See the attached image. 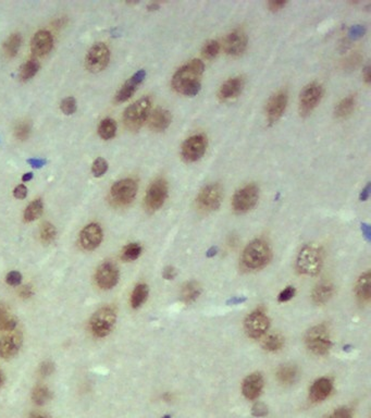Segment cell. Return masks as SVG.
Here are the masks:
<instances>
[{
    "mask_svg": "<svg viewBox=\"0 0 371 418\" xmlns=\"http://www.w3.org/2000/svg\"><path fill=\"white\" fill-rule=\"evenodd\" d=\"M3 382H4V376H3V373L0 371V387H2Z\"/></svg>",
    "mask_w": 371,
    "mask_h": 418,
    "instance_id": "be15d7a7",
    "label": "cell"
},
{
    "mask_svg": "<svg viewBox=\"0 0 371 418\" xmlns=\"http://www.w3.org/2000/svg\"><path fill=\"white\" fill-rule=\"evenodd\" d=\"M33 289L31 286H24L21 288L20 290V296L22 297V299H30V297L33 295Z\"/></svg>",
    "mask_w": 371,
    "mask_h": 418,
    "instance_id": "db71d44e",
    "label": "cell"
},
{
    "mask_svg": "<svg viewBox=\"0 0 371 418\" xmlns=\"http://www.w3.org/2000/svg\"><path fill=\"white\" fill-rule=\"evenodd\" d=\"M28 418H51V417L42 413H39V412H32Z\"/></svg>",
    "mask_w": 371,
    "mask_h": 418,
    "instance_id": "91938a15",
    "label": "cell"
},
{
    "mask_svg": "<svg viewBox=\"0 0 371 418\" xmlns=\"http://www.w3.org/2000/svg\"><path fill=\"white\" fill-rule=\"evenodd\" d=\"M31 133V123L26 121V120H22V121H19L14 127V136H16L20 141H24L28 136H30Z\"/></svg>",
    "mask_w": 371,
    "mask_h": 418,
    "instance_id": "b9f144b4",
    "label": "cell"
},
{
    "mask_svg": "<svg viewBox=\"0 0 371 418\" xmlns=\"http://www.w3.org/2000/svg\"><path fill=\"white\" fill-rule=\"evenodd\" d=\"M247 42L248 38L246 33L242 28H237L226 35L223 41V49L226 55L239 57L246 51Z\"/></svg>",
    "mask_w": 371,
    "mask_h": 418,
    "instance_id": "e0dca14e",
    "label": "cell"
},
{
    "mask_svg": "<svg viewBox=\"0 0 371 418\" xmlns=\"http://www.w3.org/2000/svg\"><path fill=\"white\" fill-rule=\"evenodd\" d=\"M289 103V94L285 89H281L276 91L269 98V101L266 106V113L267 119L270 124H273L276 121H279L285 109L288 107Z\"/></svg>",
    "mask_w": 371,
    "mask_h": 418,
    "instance_id": "9a60e30c",
    "label": "cell"
},
{
    "mask_svg": "<svg viewBox=\"0 0 371 418\" xmlns=\"http://www.w3.org/2000/svg\"><path fill=\"white\" fill-rule=\"evenodd\" d=\"M149 290L145 283H140L134 288L133 293L131 295V306L133 308H140L144 304L148 297Z\"/></svg>",
    "mask_w": 371,
    "mask_h": 418,
    "instance_id": "d6a6232c",
    "label": "cell"
},
{
    "mask_svg": "<svg viewBox=\"0 0 371 418\" xmlns=\"http://www.w3.org/2000/svg\"><path fill=\"white\" fill-rule=\"evenodd\" d=\"M39 70V62L36 59H31L26 61L24 65L21 67L20 70V79L21 81L26 82L31 80L32 77L38 72Z\"/></svg>",
    "mask_w": 371,
    "mask_h": 418,
    "instance_id": "d590c367",
    "label": "cell"
},
{
    "mask_svg": "<svg viewBox=\"0 0 371 418\" xmlns=\"http://www.w3.org/2000/svg\"><path fill=\"white\" fill-rule=\"evenodd\" d=\"M284 346V338L281 335H270L262 341V348L268 352H277Z\"/></svg>",
    "mask_w": 371,
    "mask_h": 418,
    "instance_id": "8d00e7d4",
    "label": "cell"
},
{
    "mask_svg": "<svg viewBox=\"0 0 371 418\" xmlns=\"http://www.w3.org/2000/svg\"><path fill=\"white\" fill-rule=\"evenodd\" d=\"M221 49V45L218 40H209L207 41L202 49V55L205 59L211 60L215 59L216 57L219 55Z\"/></svg>",
    "mask_w": 371,
    "mask_h": 418,
    "instance_id": "ab89813d",
    "label": "cell"
},
{
    "mask_svg": "<svg viewBox=\"0 0 371 418\" xmlns=\"http://www.w3.org/2000/svg\"><path fill=\"white\" fill-rule=\"evenodd\" d=\"M298 377V370L294 365H283L276 371V378L282 385L294 384Z\"/></svg>",
    "mask_w": 371,
    "mask_h": 418,
    "instance_id": "f546056e",
    "label": "cell"
},
{
    "mask_svg": "<svg viewBox=\"0 0 371 418\" xmlns=\"http://www.w3.org/2000/svg\"><path fill=\"white\" fill-rule=\"evenodd\" d=\"M21 44H22V36L20 34L14 33L7 38V40L4 42V54L7 58H13L16 57L18 52L20 51Z\"/></svg>",
    "mask_w": 371,
    "mask_h": 418,
    "instance_id": "4dcf8cb0",
    "label": "cell"
},
{
    "mask_svg": "<svg viewBox=\"0 0 371 418\" xmlns=\"http://www.w3.org/2000/svg\"><path fill=\"white\" fill-rule=\"evenodd\" d=\"M120 278L119 268L111 261H105L97 268L95 279L98 287L103 290H110L115 288Z\"/></svg>",
    "mask_w": 371,
    "mask_h": 418,
    "instance_id": "2e32d148",
    "label": "cell"
},
{
    "mask_svg": "<svg viewBox=\"0 0 371 418\" xmlns=\"http://www.w3.org/2000/svg\"><path fill=\"white\" fill-rule=\"evenodd\" d=\"M39 236L41 242L44 244L48 245L53 243L57 237V230L55 228V225L51 222H44L40 226Z\"/></svg>",
    "mask_w": 371,
    "mask_h": 418,
    "instance_id": "f35d334b",
    "label": "cell"
},
{
    "mask_svg": "<svg viewBox=\"0 0 371 418\" xmlns=\"http://www.w3.org/2000/svg\"><path fill=\"white\" fill-rule=\"evenodd\" d=\"M172 121V116L169 110L163 108H156L148 117V126L154 132H163L167 130Z\"/></svg>",
    "mask_w": 371,
    "mask_h": 418,
    "instance_id": "cb8c5ba5",
    "label": "cell"
},
{
    "mask_svg": "<svg viewBox=\"0 0 371 418\" xmlns=\"http://www.w3.org/2000/svg\"><path fill=\"white\" fill-rule=\"evenodd\" d=\"M362 75H363V80H365V82L367 83V84H369L370 83V68L369 67H366L365 69H363V71H362Z\"/></svg>",
    "mask_w": 371,
    "mask_h": 418,
    "instance_id": "6f0895ef",
    "label": "cell"
},
{
    "mask_svg": "<svg viewBox=\"0 0 371 418\" xmlns=\"http://www.w3.org/2000/svg\"><path fill=\"white\" fill-rule=\"evenodd\" d=\"M142 254V246L138 243L127 244L122 252V259L125 261H133L137 259Z\"/></svg>",
    "mask_w": 371,
    "mask_h": 418,
    "instance_id": "60d3db41",
    "label": "cell"
},
{
    "mask_svg": "<svg viewBox=\"0 0 371 418\" xmlns=\"http://www.w3.org/2000/svg\"><path fill=\"white\" fill-rule=\"evenodd\" d=\"M103 241V230L97 223H89L80 233V244L84 250L94 251Z\"/></svg>",
    "mask_w": 371,
    "mask_h": 418,
    "instance_id": "ac0fdd59",
    "label": "cell"
},
{
    "mask_svg": "<svg viewBox=\"0 0 371 418\" xmlns=\"http://www.w3.org/2000/svg\"><path fill=\"white\" fill-rule=\"evenodd\" d=\"M295 295V289L293 287H288L287 289H284L283 291L280 293L279 297H277V300L281 303L284 302H288L290 300H292Z\"/></svg>",
    "mask_w": 371,
    "mask_h": 418,
    "instance_id": "c3c4849f",
    "label": "cell"
},
{
    "mask_svg": "<svg viewBox=\"0 0 371 418\" xmlns=\"http://www.w3.org/2000/svg\"><path fill=\"white\" fill-rule=\"evenodd\" d=\"M152 112V98L145 96L125 109L123 113V122L125 127L130 131H138L147 122Z\"/></svg>",
    "mask_w": 371,
    "mask_h": 418,
    "instance_id": "277c9868",
    "label": "cell"
},
{
    "mask_svg": "<svg viewBox=\"0 0 371 418\" xmlns=\"http://www.w3.org/2000/svg\"><path fill=\"white\" fill-rule=\"evenodd\" d=\"M370 288H371V274H370V271H366L365 273H362L360 275L355 286L356 297H357V300L361 304H367L370 301V297H371Z\"/></svg>",
    "mask_w": 371,
    "mask_h": 418,
    "instance_id": "4316f807",
    "label": "cell"
},
{
    "mask_svg": "<svg viewBox=\"0 0 371 418\" xmlns=\"http://www.w3.org/2000/svg\"><path fill=\"white\" fill-rule=\"evenodd\" d=\"M370 185L368 184V185L363 189L362 191H361V195H360V200L361 201H366V200H368V197H369V194H370Z\"/></svg>",
    "mask_w": 371,
    "mask_h": 418,
    "instance_id": "9f6ffc18",
    "label": "cell"
},
{
    "mask_svg": "<svg viewBox=\"0 0 371 418\" xmlns=\"http://www.w3.org/2000/svg\"><path fill=\"white\" fill-rule=\"evenodd\" d=\"M163 418H170V416H165Z\"/></svg>",
    "mask_w": 371,
    "mask_h": 418,
    "instance_id": "e7e4bbea",
    "label": "cell"
},
{
    "mask_svg": "<svg viewBox=\"0 0 371 418\" xmlns=\"http://www.w3.org/2000/svg\"><path fill=\"white\" fill-rule=\"evenodd\" d=\"M23 343V337L20 332L11 331L9 335L0 338V358L9 359L16 356Z\"/></svg>",
    "mask_w": 371,
    "mask_h": 418,
    "instance_id": "d6986e66",
    "label": "cell"
},
{
    "mask_svg": "<svg viewBox=\"0 0 371 418\" xmlns=\"http://www.w3.org/2000/svg\"><path fill=\"white\" fill-rule=\"evenodd\" d=\"M32 176H33V174H32V173H27V174H25V175L23 176V181L31 180V179H32Z\"/></svg>",
    "mask_w": 371,
    "mask_h": 418,
    "instance_id": "6125c7cd",
    "label": "cell"
},
{
    "mask_svg": "<svg viewBox=\"0 0 371 418\" xmlns=\"http://www.w3.org/2000/svg\"><path fill=\"white\" fill-rule=\"evenodd\" d=\"M13 195L16 198H18V200H24L27 195L26 187L23 185V184H20V185H18L16 189H14Z\"/></svg>",
    "mask_w": 371,
    "mask_h": 418,
    "instance_id": "816d5d0a",
    "label": "cell"
},
{
    "mask_svg": "<svg viewBox=\"0 0 371 418\" xmlns=\"http://www.w3.org/2000/svg\"><path fill=\"white\" fill-rule=\"evenodd\" d=\"M145 76H146L145 70L137 71V72L135 73L132 77H130V79L124 83L123 86L119 89V91L116 95V102L124 103L128 101V99L134 95L135 91H136L138 85L144 81Z\"/></svg>",
    "mask_w": 371,
    "mask_h": 418,
    "instance_id": "603a6c76",
    "label": "cell"
},
{
    "mask_svg": "<svg viewBox=\"0 0 371 418\" xmlns=\"http://www.w3.org/2000/svg\"><path fill=\"white\" fill-rule=\"evenodd\" d=\"M223 198V190L219 183H211L206 185L198 193L195 205L196 209L202 214H209L219 209Z\"/></svg>",
    "mask_w": 371,
    "mask_h": 418,
    "instance_id": "8992f818",
    "label": "cell"
},
{
    "mask_svg": "<svg viewBox=\"0 0 371 418\" xmlns=\"http://www.w3.org/2000/svg\"><path fill=\"white\" fill-rule=\"evenodd\" d=\"M17 318L10 314L4 304H0V331H13L17 327Z\"/></svg>",
    "mask_w": 371,
    "mask_h": 418,
    "instance_id": "1f68e13d",
    "label": "cell"
},
{
    "mask_svg": "<svg viewBox=\"0 0 371 418\" xmlns=\"http://www.w3.org/2000/svg\"><path fill=\"white\" fill-rule=\"evenodd\" d=\"M244 79L243 76H234L231 79L226 80L218 91V97L221 102L231 101V99L237 98L244 88Z\"/></svg>",
    "mask_w": 371,
    "mask_h": 418,
    "instance_id": "ffe728a7",
    "label": "cell"
},
{
    "mask_svg": "<svg viewBox=\"0 0 371 418\" xmlns=\"http://www.w3.org/2000/svg\"><path fill=\"white\" fill-rule=\"evenodd\" d=\"M32 399L37 405H44L52 399V392L45 386H37L33 390Z\"/></svg>",
    "mask_w": 371,
    "mask_h": 418,
    "instance_id": "74e56055",
    "label": "cell"
},
{
    "mask_svg": "<svg viewBox=\"0 0 371 418\" xmlns=\"http://www.w3.org/2000/svg\"><path fill=\"white\" fill-rule=\"evenodd\" d=\"M44 210V204H42L40 198L34 200L24 210V220L26 222H32L38 219Z\"/></svg>",
    "mask_w": 371,
    "mask_h": 418,
    "instance_id": "836d02e7",
    "label": "cell"
},
{
    "mask_svg": "<svg viewBox=\"0 0 371 418\" xmlns=\"http://www.w3.org/2000/svg\"><path fill=\"white\" fill-rule=\"evenodd\" d=\"M117 322V310L112 306H106L98 309L92 315L89 321V327L92 335L97 338H105L115 328Z\"/></svg>",
    "mask_w": 371,
    "mask_h": 418,
    "instance_id": "52a82bcc",
    "label": "cell"
},
{
    "mask_svg": "<svg viewBox=\"0 0 371 418\" xmlns=\"http://www.w3.org/2000/svg\"><path fill=\"white\" fill-rule=\"evenodd\" d=\"M353 414L352 410L348 407H340L334 410L332 414H330L327 418H352Z\"/></svg>",
    "mask_w": 371,
    "mask_h": 418,
    "instance_id": "bcb514c9",
    "label": "cell"
},
{
    "mask_svg": "<svg viewBox=\"0 0 371 418\" xmlns=\"http://www.w3.org/2000/svg\"><path fill=\"white\" fill-rule=\"evenodd\" d=\"M6 281L9 286L18 287L21 283V281H22V274H21L19 271H10L8 274H7Z\"/></svg>",
    "mask_w": 371,
    "mask_h": 418,
    "instance_id": "7dc6e473",
    "label": "cell"
},
{
    "mask_svg": "<svg viewBox=\"0 0 371 418\" xmlns=\"http://www.w3.org/2000/svg\"><path fill=\"white\" fill-rule=\"evenodd\" d=\"M356 104H357V98L355 95H349L345 98L342 99V101L335 106L334 109V116L338 119H345L349 117L355 110Z\"/></svg>",
    "mask_w": 371,
    "mask_h": 418,
    "instance_id": "83f0119b",
    "label": "cell"
},
{
    "mask_svg": "<svg viewBox=\"0 0 371 418\" xmlns=\"http://www.w3.org/2000/svg\"><path fill=\"white\" fill-rule=\"evenodd\" d=\"M157 8H159V5H157V4H153L148 7L149 10H156Z\"/></svg>",
    "mask_w": 371,
    "mask_h": 418,
    "instance_id": "94428289",
    "label": "cell"
},
{
    "mask_svg": "<svg viewBox=\"0 0 371 418\" xmlns=\"http://www.w3.org/2000/svg\"><path fill=\"white\" fill-rule=\"evenodd\" d=\"M270 327V319L262 309L254 310L249 314L244 321L246 335L252 339H260L266 335Z\"/></svg>",
    "mask_w": 371,
    "mask_h": 418,
    "instance_id": "5bb4252c",
    "label": "cell"
},
{
    "mask_svg": "<svg viewBox=\"0 0 371 418\" xmlns=\"http://www.w3.org/2000/svg\"><path fill=\"white\" fill-rule=\"evenodd\" d=\"M306 345L310 352L315 355L323 356L330 352L332 341L329 329L327 326L321 323L310 328L305 337Z\"/></svg>",
    "mask_w": 371,
    "mask_h": 418,
    "instance_id": "5b68a950",
    "label": "cell"
},
{
    "mask_svg": "<svg viewBox=\"0 0 371 418\" xmlns=\"http://www.w3.org/2000/svg\"><path fill=\"white\" fill-rule=\"evenodd\" d=\"M138 183L135 179L126 178L116 182L110 190V200L118 207L128 206L136 197Z\"/></svg>",
    "mask_w": 371,
    "mask_h": 418,
    "instance_id": "ba28073f",
    "label": "cell"
},
{
    "mask_svg": "<svg viewBox=\"0 0 371 418\" xmlns=\"http://www.w3.org/2000/svg\"><path fill=\"white\" fill-rule=\"evenodd\" d=\"M117 133V123L113 119H104L98 126V134L103 140H111Z\"/></svg>",
    "mask_w": 371,
    "mask_h": 418,
    "instance_id": "e575fe53",
    "label": "cell"
},
{
    "mask_svg": "<svg viewBox=\"0 0 371 418\" xmlns=\"http://www.w3.org/2000/svg\"><path fill=\"white\" fill-rule=\"evenodd\" d=\"M202 293V288L199 286V283L196 281H190L187 282L185 285H183L182 289H181V292H180V296H181V300L182 302L190 304L192 302L196 301L199 295Z\"/></svg>",
    "mask_w": 371,
    "mask_h": 418,
    "instance_id": "f1b7e54d",
    "label": "cell"
},
{
    "mask_svg": "<svg viewBox=\"0 0 371 418\" xmlns=\"http://www.w3.org/2000/svg\"><path fill=\"white\" fill-rule=\"evenodd\" d=\"M285 5H287V2H269L268 3V7L271 11H280L281 9H283Z\"/></svg>",
    "mask_w": 371,
    "mask_h": 418,
    "instance_id": "f5cc1de1",
    "label": "cell"
},
{
    "mask_svg": "<svg viewBox=\"0 0 371 418\" xmlns=\"http://www.w3.org/2000/svg\"><path fill=\"white\" fill-rule=\"evenodd\" d=\"M176 275V272L174 270V268L172 267H167L165 270H163V277L167 280H172L174 279V277Z\"/></svg>",
    "mask_w": 371,
    "mask_h": 418,
    "instance_id": "11a10c76",
    "label": "cell"
},
{
    "mask_svg": "<svg viewBox=\"0 0 371 418\" xmlns=\"http://www.w3.org/2000/svg\"><path fill=\"white\" fill-rule=\"evenodd\" d=\"M362 33H363V30H362V27H360V26L353 27L352 31H351V34L354 35V36H360V35H362Z\"/></svg>",
    "mask_w": 371,
    "mask_h": 418,
    "instance_id": "680465c9",
    "label": "cell"
},
{
    "mask_svg": "<svg viewBox=\"0 0 371 418\" xmlns=\"http://www.w3.org/2000/svg\"><path fill=\"white\" fill-rule=\"evenodd\" d=\"M333 390V382L330 378L322 377L313 382L310 390L309 398L312 402H322L331 394Z\"/></svg>",
    "mask_w": 371,
    "mask_h": 418,
    "instance_id": "d4e9b609",
    "label": "cell"
},
{
    "mask_svg": "<svg viewBox=\"0 0 371 418\" xmlns=\"http://www.w3.org/2000/svg\"><path fill=\"white\" fill-rule=\"evenodd\" d=\"M272 258L270 244L263 239H256L249 243L242 254V264L247 270L265 268Z\"/></svg>",
    "mask_w": 371,
    "mask_h": 418,
    "instance_id": "7a4b0ae2",
    "label": "cell"
},
{
    "mask_svg": "<svg viewBox=\"0 0 371 418\" xmlns=\"http://www.w3.org/2000/svg\"><path fill=\"white\" fill-rule=\"evenodd\" d=\"M205 65L201 59H193L176 70L171 85L175 91L185 96H196L202 88Z\"/></svg>",
    "mask_w": 371,
    "mask_h": 418,
    "instance_id": "6da1fadb",
    "label": "cell"
},
{
    "mask_svg": "<svg viewBox=\"0 0 371 418\" xmlns=\"http://www.w3.org/2000/svg\"><path fill=\"white\" fill-rule=\"evenodd\" d=\"M361 60H362L361 55L359 53H354L352 55L347 56L346 58L342 61V67H343V69L345 70L352 71L360 65Z\"/></svg>",
    "mask_w": 371,
    "mask_h": 418,
    "instance_id": "7bdbcfd3",
    "label": "cell"
},
{
    "mask_svg": "<svg viewBox=\"0 0 371 418\" xmlns=\"http://www.w3.org/2000/svg\"><path fill=\"white\" fill-rule=\"evenodd\" d=\"M53 35L48 31H38L31 41V51L35 57H44L53 49Z\"/></svg>",
    "mask_w": 371,
    "mask_h": 418,
    "instance_id": "44dd1931",
    "label": "cell"
},
{
    "mask_svg": "<svg viewBox=\"0 0 371 418\" xmlns=\"http://www.w3.org/2000/svg\"><path fill=\"white\" fill-rule=\"evenodd\" d=\"M334 286L329 281H321L320 283L312 290L311 299L312 302L317 304V305H324L326 303L329 302L332 296L334 295Z\"/></svg>",
    "mask_w": 371,
    "mask_h": 418,
    "instance_id": "484cf974",
    "label": "cell"
},
{
    "mask_svg": "<svg viewBox=\"0 0 371 418\" xmlns=\"http://www.w3.org/2000/svg\"><path fill=\"white\" fill-rule=\"evenodd\" d=\"M169 193L168 182L165 178H157L148 187L145 195L144 205L148 212L159 210L166 203Z\"/></svg>",
    "mask_w": 371,
    "mask_h": 418,
    "instance_id": "9c48e42d",
    "label": "cell"
},
{
    "mask_svg": "<svg viewBox=\"0 0 371 418\" xmlns=\"http://www.w3.org/2000/svg\"><path fill=\"white\" fill-rule=\"evenodd\" d=\"M208 140L204 134H195L184 141L181 148L182 158L187 162H196L206 153Z\"/></svg>",
    "mask_w": 371,
    "mask_h": 418,
    "instance_id": "4fadbf2b",
    "label": "cell"
},
{
    "mask_svg": "<svg viewBox=\"0 0 371 418\" xmlns=\"http://www.w3.org/2000/svg\"><path fill=\"white\" fill-rule=\"evenodd\" d=\"M263 389V378L261 374L255 373L247 376L242 385V392L249 401L258 399Z\"/></svg>",
    "mask_w": 371,
    "mask_h": 418,
    "instance_id": "7402d4cb",
    "label": "cell"
},
{
    "mask_svg": "<svg viewBox=\"0 0 371 418\" xmlns=\"http://www.w3.org/2000/svg\"><path fill=\"white\" fill-rule=\"evenodd\" d=\"M259 200V188L255 183H249L241 188L234 194L232 207L237 214H245L252 210Z\"/></svg>",
    "mask_w": 371,
    "mask_h": 418,
    "instance_id": "30bf717a",
    "label": "cell"
},
{
    "mask_svg": "<svg viewBox=\"0 0 371 418\" xmlns=\"http://www.w3.org/2000/svg\"><path fill=\"white\" fill-rule=\"evenodd\" d=\"M60 109L61 111L64 113V115L70 116V115H73V113L76 111V102L73 97H67L64 98L63 101L61 102L60 105Z\"/></svg>",
    "mask_w": 371,
    "mask_h": 418,
    "instance_id": "f6af8a7d",
    "label": "cell"
},
{
    "mask_svg": "<svg viewBox=\"0 0 371 418\" xmlns=\"http://www.w3.org/2000/svg\"><path fill=\"white\" fill-rule=\"evenodd\" d=\"M109 60L110 51L108 46L105 42H97L94 46H91L88 51L86 58H85V65H86V69L89 72L98 73L106 69Z\"/></svg>",
    "mask_w": 371,
    "mask_h": 418,
    "instance_id": "7c38bea8",
    "label": "cell"
},
{
    "mask_svg": "<svg viewBox=\"0 0 371 418\" xmlns=\"http://www.w3.org/2000/svg\"><path fill=\"white\" fill-rule=\"evenodd\" d=\"M323 265V252L316 245H305L299 251L296 259V269L305 275H316Z\"/></svg>",
    "mask_w": 371,
    "mask_h": 418,
    "instance_id": "3957f363",
    "label": "cell"
},
{
    "mask_svg": "<svg viewBox=\"0 0 371 418\" xmlns=\"http://www.w3.org/2000/svg\"><path fill=\"white\" fill-rule=\"evenodd\" d=\"M107 170H108V162L104 158H97L91 167V172L96 178L103 176L107 172Z\"/></svg>",
    "mask_w": 371,
    "mask_h": 418,
    "instance_id": "ee69618b",
    "label": "cell"
},
{
    "mask_svg": "<svg viewBox=\"0 0 371 418\" xmlns=\"http://www.w3.org/2000/svg\"><path fill=\"white\" fill-rule=\"evenodd\" d=\"M55 371V365L54 363H52L51 360H46V362L41 363L40 367H39V373L42 376H49V375H52Z\"/></svg>",
    "mask_w": 371,
    "mask_h": 418,
    "instance_id": "681fc988",
    "label": "cell"
},
{
    "mask_svg": "<svg viewBox=\"0 0 371 418\" xmlns=\"http://www.w3.org/2000/svg\"><path fill=\"white\" fill-rule=\"evenodd\" d=\"M268 414V408L262 403H257L253 407V415L256 417H263Z\"/></svg>",
    "mask_w": 371,
    "mask_h": 418,
    "instance_id": "f907efd6",
    "label": "cell"
},
{
    "mask_svg": "<svg viewBox=\"0 0 371 418\" xmlns=\"http://www.w3.org/2000/svg\"><path fill=\"white\" fill-rule=\"evenodd\" d=\"M323 97V87L318 82H311L303 88L299 95V113L303 117H307L317 108Z\"/></svg>",
    "mask_w": 371,
    "mask_h": 418,
    "instance_id": "8fae6325",
    "label": "cell"
}]
</instances>
